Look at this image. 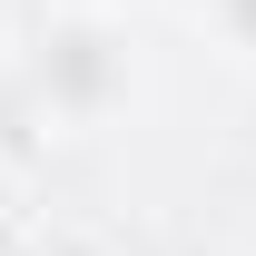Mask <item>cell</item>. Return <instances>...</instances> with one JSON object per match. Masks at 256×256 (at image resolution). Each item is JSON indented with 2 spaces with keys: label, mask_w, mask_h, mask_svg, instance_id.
<instances>
[{
  "label": "cell",
  "mask_w": 256,
  "mask_h": 256,
  "mask_svg": "<svg viewBox=\"0 0 256 256\" xmlns=\"http://www.w3.org/2000/svg\"><path fill=\"white\" fill-rule=\"evenodd\" d=\"M40 98L60 108V118H108L128 98V40L108 30V20H50V40H40Z\"/></svg>",
  "instance_id": "obj_1"
},
{
  "label": "cell",
  "mask_w": 256,
  "mask_h": 256,
  "mask_svg": "<svg viewBox=\"0 0 256 256\" xmlns=\"http://www.w3.org/2000/svg\"><path fill=\"white\" fill-rule=\"evenodd\" d=\"M207 30H217L236 60H256V0H207Z\"/></svg>",
  "instance_id": "obj_2"
}]
</instances>
